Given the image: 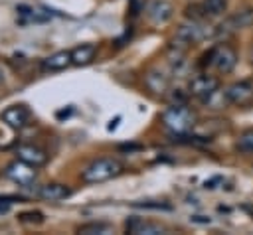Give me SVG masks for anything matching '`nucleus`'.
<instances>
[{
    "instance_id": "obj_14",
    "label": "nucleus",
    "mask_w": 253,
    "mask_h": 235,
    "mask_svg": "<svg viewBox=\"0 0 253 235\" xmlns=\"http://www.w3.org/2000/svg\"><path fill=\"white\" fill-rule=\"evenodd\" d=\"M69 63H71V51H55L42 61V67L45 71H59L65 69Z\"/></svg>"
},
{
    "instance_id": "obj_2",
    "label": "nucleus",
    "mask_w": 253,
    "mask_h": 235,
    "mask_svg": "<svg viewBox=\"0 0 253 235\" xmlns=\"http://www.w3.org/2000/svg\"><path fill=\"white\" fill-rule=\"evenodd\" d=\"M162 122L174 134H186L196 124V115L186 105H172L162 113Z\"/></svg>"
},
{
    "instance_id": "obj_16",
    "label": "nucleus",
    "mask_w": 253,
    "mask_h": 235,
    "mask_svg": "<svg viewBox=\"0 0 253 235\" xmlns=\"http://www.w3.org/2000/svg\"><path fill=\"white\" fill-rule=\"evenodd\" d=\"M144 81H146V87L150 91H154V93H164L168 89V77L164 73L156 71V69L148 71L146 77H144Z\"/></svg>"
},
{
    "instance_id": "obj_3",
    "label": "nucleus",
    "mask_w": 253,
    "mask_h": 235,
    "mask_svg": "<svg viewBox=\"0 0 253 235\" xmlns=\"http://www.w3.org/2000/svg\"><path fill=\"white\" fill-rule=\"evenodd\" d=\"M204 57H206L204 63H211L219 73H231L237 63V53L229 45H217L210 49Z\"/></svg>"
},
{
    "instance_id": "obj_13",
    "label": "nucleus",
    "mask_w": 253,
    "mask_h": 235,
    "mask_svg": "<svg viewBox=\"0 0 253 235\" xmlns=\"http://www.w3.org/2000/svg\"><path fill=\"white\" fill-rule=\"evenodd\" d=\"M40 197L43 199H49V201H59V199H65L71 196V190L63 184H45L40 188Z\"/></svg>"
},
{
    "instance_id": "obj_26",
    "label": "nucleus",
    "mask_w": 253,
    "mask_h": 235,
    "mask_svg": "<svg viewBox=\"0 0 253 235\" xmlns=\"http://www.w3.org/2000/svg\"><path fill=\"white\" fill-rule=\"evenodd\" d=\"M69 113H71V109H67V111H59V113H57V118H63V117H69Z\"/></svg>"
},
{
    "instance_id": "obj_9",
    "label": "nucleus",
    "mask_w": 253,
    "mask_h": 235,
    "mask_svg": "<svg viewBox=\"0 0 253 235\" xmlns=\"http://www.w3.org/2000/svg\"><path fill=\"white\" fill-rule=\"evenodd\" d=\"M174 14V8L168 0H152L148 10H146V16L152 24H166Z\"/></svg>"
},
{
    "instance_id": "obj_8",
    "label": "nucleus",
    "mask_w": 253,
    "mask_h": 235,
    "mask_svg": "<svg viewBox=\"0 0 253 235\" xmlns=\"http://www.w3.org/2000/svg\"><path fill=\"white\" fill-rule=\"evenodd\" d=\"M227 101L231 105H249L253 101V83L251 81H237L225 91Z\"/></svg>"
},
{
    "instance_id": "obj_19",
    "label": "nucleus",
    "mask_w": 253,
    "mask_h": 235,
    "mask_svg": "<svg viewBox=\"0 0 253 235\" xmlns=\"http://www.w3.org/2000/svg\"><path fill=\"white\" fill-rule=\"evenodd\" d=\"M237 146H239L241 150H245V152H251V154H253V130L243 132V134L239 136V140H237Z\"/></svg>"
},
{
    "instance_id": "obj_25",
    "label": "nucleus",
    "mask_w": 253,
    "mask_h": 235,
    "mask_svg": "<svg viewBox=\"0 0 253 235\" xmlns=\"http://www.w3.org/2000/svg\"><path fill=\"white\" fill-rule=\"evenodd\" d=\"M119 120H121V117H117L115 120H111V124H109L107 128H109V130H115V128H117V122H119Z\"/></svg>"
},
{
    "instance_id": "obj_21",
    "label": "nucleus",
    "mask_w": 253,
    "mask_h": 235,
    "mask_svg": "<svg viewBox=\"0 0 253 235\" xmlns=\"http://www.w3.org/2000/svg\"><path fill=\"white\" fill-rule=\"evenodd\" d=\"M134 205L136 207H146V209H166V211L172 209V205L162 203V201H142V203H134Z\"/></svg>"
},
{
    "instance_id": "obj_4",
    "label": "nucleus",
    "mask_w": 253,
    "mask_h": 235,
    "mask_svg": "<svg viewBox=\"0 0 253 235\" xmlns=\"http://www.w3.org/2000/svg\"><path fill=\"white\" fill-rule=\"evenodd\" d=\"M36 174H38V172H36V166L28 164V162H24V160H16V162H12V164L6 168V176H8L12 182L20 184V186H30V184H34Z\"/></svg>"
},
{
    "instance_id": "obj_20",
    "label": "nucleus",
    "mask_w": 253,
    "mask_h": 235,
    "mask_svg": "<svg viewBox=\"0 0 253 235\" xmlns=\"http://www.w3.org/2000/svg\"><path fill=\"white\" fill-rule=\"evenodd\" d=\"M18 219H20L22 223H36V225L43 221V217H42L40 211H26V213H20Z\"/></svg>"
},
{
    "instance_id": "obj_11",
    "label": "nucleus",
    "mask_w": 253,
    "mask_h": 235,
    "mask_svg": "<svg viewBox=\"0 0 253 235\" xmlns=\"http://www.w3.org/2000/svg\"><path fill=\"white\" fill-rule=\"evenodd\" d=\"M126 231L132 235H160L164 233V227L156 223H148L140 217H130L126 219Z\"/></svg>"
},
{
    "instance_id": "obj_17",
    "label": "nucleus",
    "mask_w": 253,
    "mask_h": 235,
    "mask_svg": "<svg viewBox=\"0 0 253 235\" xmlns=\"http://www.w3.org/2000/svg\"><path fill=\"white\" fill-rule=\"evenodd\" d=\"M227 2H229V0H204V2H202L204 16H210V18L221 16V14L227 10Z\"/></svg>"
},
{
    "instance_id": "obj_24",
    "label": "nucleus",
    "mask_w": 253,
    "mask_h": 235,
    "mask_svg": "<svg viewBox=\"0 0 253 235\" xmlns=\"http://www.w3.org/2000/svg\"><path fill=\"white\" fill-rule=\"evenodd\" d=\"M119 148H121V150H128V152H130V150H140V144H121Z\"/></svg>"
},
{
    "instance_id": "obj_18",
    "label": "nucleus",
    "mask_w": 253,
    "mask_h": 235,
    "mask_svg": "<svg viewBox=\"0 0 253 235\" xmlns=\"http://www.w3.org/2000/svg\"><path fill=\"white\" fill-rule=\"evenodd\" d=\"M81 235H105V233H111V225L109 223H97V221H91V223H85L77 229Z\"/></svg>"
},
{
    "instance_id": "obj_5",
    "label": "nucleus",
    "mask_w": 253,
    "mask_h": 235,
    "mask_svg": "<svg viewBox=\"0 0 253 235\" xmlns=\"http://www.w3.org/2000/svg\"><path fill=\"white\" fill-rule=\"evenodd\" d=\"M217 89H219V81H217L215 77H211V75H198V77H194V79L190 81V85H188L190 95L198 97L200 101L208 99V97H210L213 91H217Z\"/></svg>"
},
{
    "instance_id": "obj_22",
    "label": "nucleus",
    "mask_w": 253,
    "mask_h": 235,
    "mask_svg": "<svg viewBox=\"0 0 253 235\" xmlns=\"http://www.w3.org/2000/svg\"><path fill=\"white\" fill-rule=\"evenodd\" d=\"M190 221H192V223H202V225H206V223H210L211 219H210V217H204V215H192Z\"/></svg>"
},
{
    "instance_id": "obj_7",
    "label": "nucleus",
    "mask_w": 253,
    "mask_h": 235,
    "mask_svg": "<svg viewBox=\"0 0 253 235\" xmlns=\"http://www.w3.org/2000/svg\"><path fill=\"white\" fill-rule=\"evenodd\" d=\"M251 24H253V8H245V10L231 14L227 20H223L217 34H229L235 30H243V28H249Z\"/></svg>"
},
{
    "instance_id": "obj_15",
    "label": "nucleus",
    "mask_w": 253,
    "mask_h": 235,
    "mask_svg": "<svg viewBox=\"0 0 253 235\" xmlns=\"http://www.w3.org/2000/svg\"><path fill=\"white\" fill-rule=\"evenodd\" d=\"M97 53V45L93 43H81L75 49H71V63L73 65H87L89 61H93Z\"/></svg>"
},
{
    "instance_id": "obj_6",
    "label": "nucleus",
    "mask_w": 253,
    "mask_h": 235,
    "mask_svg": "<svg viewBox=\"0 0 253 235\" xmlns=\"http://www.w3.org/2000/svg\"><path fill=\"white\" fill-rule=\"evenodd\" d=\"M210 34V30H206L204 24H200L198 20H192L190 24H182L176 32V39H180L182 43L190 45V43H196L200 39H204L206 36Z\"/></svg>"
},
{
    "instance_id": "obj_12",
    "label": "nucleus",
    "mask_w": 253,
    "mask_h": 235,
    "mask_svg": "<svg viewBox=\"0 0 253 235\" xmlns=\"http://www.w3.org/2000/svg\"><path fill=\"white\" fill-rule=\"evenodd\" d=\"M18 158L20 160H24V162H28V164H32V166H43L45 162H47V154L42 150V148H38V146H34V144H24V146H20L18 148Z\"/></svg>"
},
{
    "instance_id": "obj_10",
    "label": "nucleus",
    "mask_w": 253,
    "mask_h": 235,
    "mask_svg": "<svg viewBox=\"0 0 253 235\" xmlns=\"http://www.w3.org/2000/svg\"><path fill=\"white\" fill-rule=\"evenodd\" d=\"M30 118V111L24 105H12L2 113V120L10 128H22Z\"/></svg>"
},
{
    "instance_id": "obj_1",
    "label": "nucleus",
    "mask_w": 253,
    "mask_h": 235,
    "mask_svg": "<svg viewBox=\"0 0 253 235\" xmlns=\"http://www.w3.org/2000/svg\"><path fill=\"white\" fill-rule=\"evenodd\" d=\"M121 172H123V164L117 158H97L81 172V180L85 184H101L119 176Z\"/></svg>"
},
{
    "instance_id": "obj_23",
    "label": "nucleus",
    "mask_w": 253,
    "mask_h": 235,
    "mask_svg": "<svg viewBox=\"0 0 253 235\" xmlns=\"http://www.w3.org/2000/svg\"><path fill=\"white\" fill-rule=\"evenodd\" d=\"M219 182H221V178H219V176H215V178L208 180V182L204 184V188H208V190H213V188H215V184H219Z\"/></svg>"
}]
</instances>
